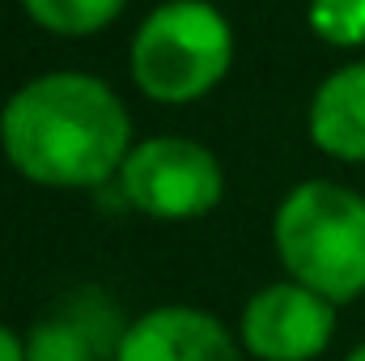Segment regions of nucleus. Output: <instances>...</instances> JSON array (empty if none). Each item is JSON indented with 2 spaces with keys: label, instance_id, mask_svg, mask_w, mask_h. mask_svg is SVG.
<instances>
[{
  "label": "nucleus",
  "instance_id": "obj_6",
  "mask_svg": "<svg viewBox=\"0 0 365 361\" xmlns=\"http://www.w3.org/2000/svg\"><path fill=\"white\" fill-rule=\"evenodd\" d=\"M115 361H247L238 332L204 306L162 302L128 319Z\"/></svg>",
  "mask_w": 365,
  "mask_h": 361
},
{
  "label": "nucleus",
  "instance_id": "obj_11",
  "mask_svg": "<svg viewBox=\"0 0 365 361\" xmlns=\"http://www.w3.org/2000/svg\"><path fill=\"white\" fill-rule=\"evenodd\" d=\"M0 361H26V332L0 323Z\"/></svg>",
  "mask_w": 365,
  "mask_h": 361
},
{
  "label": "nucleus",
  "instance_id": "obj_1",
  "mask_svg": "<svg viewBox=\"0 0 365 361\" xmlns=\"http://www.w3.org/2000/svg\"><path fill=\"white\" fill-rule=\"evenodd\" d=\"M123 98L90 73H43L0 106V153L34 187L98 191L132 153Z\"/></svg>",
  "mask_w": 365,
  "mask_h": 361
},
{
  "label": "nucleus",
  "instance_id": "obj_12",
  "mask_svg": "<svg viewBox=\"0 0 365 361\" xmlns=\"http://www.w3.org/2000/svg\"><path fill=\"white\" fill-rule=\"evenodd\" d=\"M340 361H365V340H357V345H353V349H349Z\"/></svg>",
  "mask_w": 365,
  "mask_h": 361
},
{
  "label": "nucleus",
  "instance_id": "obj_10",
  "mask_svg": "<svg viewBox=\"0 0 365 361\" xmlns=\"http://www.w3.org/2000/svg\"><path fill=\"white\" fill-rule=\"evenodd\" d=\"M306 26L331 47H365V0H310Z\"/></svg>",
  "mask_w": 365,
  "mask_h": 361
},
{
  "label": "nucleus",
  "instance_id": "obj_7",
  "mask_svg": "<svg viewBox=\"0 0 365 361\" xmlns=\"http://www.w3.org/2000/svg\"><path fill=\"white\" fill-rule=\"evenodd\" d=\"M115 310L86 289L73 310L43 315L26 327V361H115V345L128 323H110Z\"/></svg>",
  "mask_w": 365,
  "mask_h": 361
},
{
  "label": "nucleus",
  "instance_id": "obj_9",
  "mask_svg": "<svg viewBox=\"0 0 365 361\" xmlns=\"http://www.w3.org/2000/svg\"><path fill=\"white\" fill-rule=\"evenodd\" d=\"M128 0H21L26 17L60 39H90L106 30Z\"/></svg>",
  "mask_w": 365,
  "mask_h": 361
},
{
  "label": "nucleus",
  "instance_id": "obj_4",
  "mask_svg": "<svg viewBox=\"0 0 365 361\" xmlns=\"http://www.w3.org/2000/svg\"><path fill=\"white\" fill-rule=\"evenodd\" d=\"M115 187H119V200L140 217L200 221L221 204L225 171L208 145L166 132L132 145Z\"/></svg>",
  "mask_w": 365,
  "mask_h": 361
},
{
  "label": "nucleus",
  "instance_id": "obj_5",
  "mask_svg": "<svg viewBox=\"0 0 365 361\" xmlns=\"http://www.w3.org/2000/svg\"><path fill=\"white\" fill-rule=\"evenodd\" d=\"M234 332L247 361H319L336 345L340 306L280 276L242 302Z\"/></svg>",
  "mask_w": 365,
  "mask_h": 361
},
{
  "label": "nucleus",
  "instance_id": "obj_2",
  "mask_svg": "<svg viewBox=\"0 0 365 361\" xmlns=\"http://www.w3.org/2000/svg\"><path fill=\"white\" fill-rule=\"evenodd\" d=\"M272 251L289 280L340 310L365 298V195L336 179H306L280 195Z\"/></svg>",
  "mask_w": 365,
  "mask_h": 361
},
{
  "label": "nucleus",
  "instance_id": "obj_3",
  "mask_svg": "<svg viewBox=\"0 0 365 361\" xmlns=\"http://www.w3.org/2000/svg\"><path fill=\"white\" fill-rule=\"evenodd\" d=\"M234 64V30L208 0H166L132 34L128 68L136 90L162 106L212 93Z\"/></svg>",
  "mask_w": 365,
  "mask_h": 361
},
{
  "label": "nucleus",
  "instance_id": "obj_8",
  "mask_svg": "<svg viewBox=\"0 0 365 361\" xmlns=\"http://www.w3.org/2000/svg\"><path fill=\"white\" fill-rule=\"evenodd\" d=\"M306 136L319 153L365 166V60L323 77L306 111Z\"/></svg>",
  "mask_w": 365,
  "mask_h": 361
}]
</instances>
